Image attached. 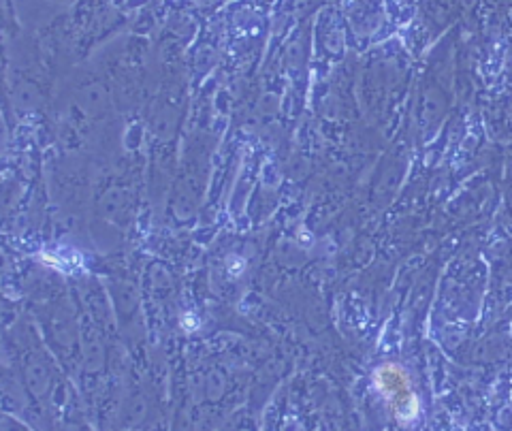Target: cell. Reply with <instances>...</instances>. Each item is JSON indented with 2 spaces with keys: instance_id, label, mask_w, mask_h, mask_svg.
<instances>
[{
  "instance_id": "6da1fadb",
  "label": "cell",
  "mask_w": 512,
  "mask_h": 431,
  "mask_svg": "<svg viewBox=\"0 0 512 431\" xmlns=\"http://www.w3.org/2000/svg\"><path fill=\"white\" fill-rule=\"evenodd\" d=\"M376 387L389 399V404L399 421L408 423L416 419V414H419V399H416L414 391L410 389V380L402 367L391 363L382 365L376 372Z\"/></svg>"
}]
</instances>
